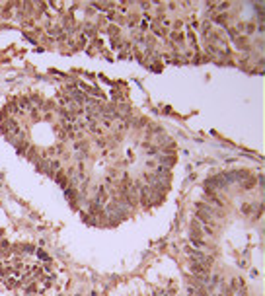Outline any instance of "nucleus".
Here are the masks:
<instances>
[{"label":"nucleus","mask_w":265,"mask_h":296,"mask_svg":"<svg viewBox=\"0 0 265 296\" xmlns=\"http://www.w3.org/2000/svg\"><path fill=\"white\" fill-rule=\"evenodd\" d=\"M107 197H109V193H107V189H105V185H100V187H98V191H95V199H94V203L98 205V207H104V205H105V201H107Z\"/></svg>","instance_id":"1"},{"label":"nucleus","mask_w":265,"mask_h":296,"mask_svg":"<svg viewBox=\"0 0 265 296\" xmlns=\"http://www.w3.org/2000/svg\"><path fill=\"white\" fill-rule=\"evenodd\" d=\"M191 273H195V275H209V267H205L199 261H193L191 263Z\"/></svg>","instance_id":"2"},{"label":"nucleus","mask_w":265,"mask_h":296,"mask_svg":"<svg viewBox=\"0 0 265 296\" xmlns=\"http://www.w3.org/2000/svg\"><path fill=\"white\" fill-rule=\"evenodd\" d=\"M183 41H185V35L181 31H170V43L172 45H181Z\"/></svg>","instance_id":"3"},{"label":"nucleus","mask_w":265,"mask_h":296,"mask_svg":"<svg viewBox=\"0 0 265 296\" xmlns=\"http://www.w3.org/2000/svg\"><path fill=\"white\" fill-rule=\"evenodd\" d=\"M242 185H244V189H246V191H249V189H252V187L255 185V179H253L252 175H249L248 179H244V181H242Z\"/></svg>","instance_id":"4"},{"label":"nucleus","mask_w":265,"mask_h":296,"mask_svg":"<svg viewBox=\"0 0 265 296\" xmlns=\"http://www.w3.org/2000/svg\"><path fill=\"white\" fill-rule=\"evenodd\" d=\"M107 33L111 35V37H117L121 31H119V25H107Z\"/></svg>","instance_id":"5"},{"label":"nucleus","mask_w":265,"mask_h":296,"mask_svg":"<svg viewBox=\"0 0 265 296\" xmlns=\"http://www.w3.org/2000/svg\"><path fill=\"white\" fill-rule=\"evenodd\" d=\"M111 45H113V49H121V47H123L121 35H119V37H111Z\"/></svg>","instance_id":"6"},{"label":"nucleus","mask_w":265,"mask_h":296,"mask_svg":"<svg viewBox=\"0 0 265 296\" xmlns=\"http://www.w3.org/2000/svg\"><path fill=\"white\" fill-rule=\"evenodd\" d=\"M187 41H189L193 47L197 45V39H195V31H193V30H189V31H187Z\"/></svg>","instance_id":"7"},{"label":"nucleus","mask_w":265,"mask_h":296,"mask_svg":"<svg viewBox=\"0 0 265 296\" xmlns=\"http://www.w3.org/2000/svg\"><path fill=\"white\" fill-rule=\"evenodd\" d=\"M212 21H216V24H222V25H226V16H224V14H218V16H215V18H212Z\"/></svg>","instance_id":"8"},{"label":"nucleus","mask_w":265,"mask_h":296,"mask_svg":"<svg viewBox=\"0 0 265 296\" xmlns=\"http://www.w3.org/2000/svg\"><path fill=\"white\" fill-rule=\"evenodd\" d=\"M94 6L100 10H113V4H94Z\"/></svg>","instance_id":"9"},{"label":"nucleus","mask_w":265,"mask_h":296,"mask_svg":"<svg viewBox=\"0 0 265 296\" xmlns=\"http://www.w3.org/2000/svg\"><path fill=\"white\" fill-rule=\"evenodd\" d=\"M37 255H39V259H43V261H49V259H51V257H49L43 249H37Z\"/></svg>","instance_id":"10"},{"label":"nucleus","mask_w":265,"mask_h":296,"mask_svg":"<svg viewBox=\"0 0 265 296\" xmlns=\"http://www.w3.org/2000/svg\"><path fill=\"white\" fill-rule=\"evenodd\" d=\"M242 212H244V214H249V212H252V205H248V203H246L244 207H242Z\"/></svg>","instance_id":"11"}]
</instances>
